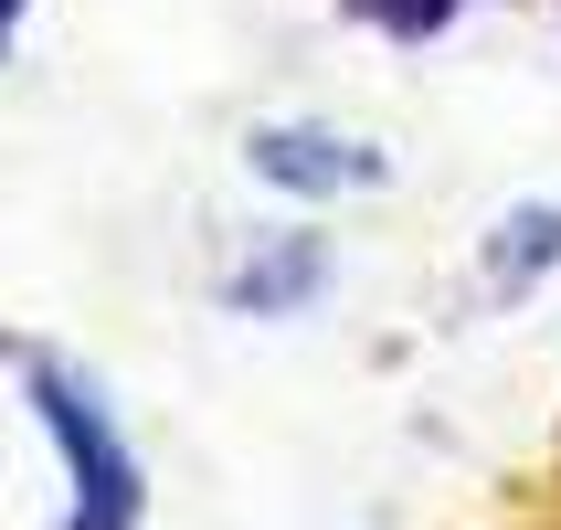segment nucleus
Returning <instances> with one entry per match:
<instances>
[{
  "label": "nucleus",
  "instance_id": "f03ea898",
  "mask_svg": "<svg viewBox=\"0 0 561 530\" xmlns=\"http://www.w3.org/2000/svg\"><path fill=\"white\" fill-rule=\"evenodd\" d=\"M254 170L286 191H350V181H381V159L340 127H254Z\"/></svg>",
  "mask_w": 561,
  "mask_h": 530
},
{
  "label": "nucleus",
  "instance_id": "20e7f679",
  "mask_svg": "<svg viewBox=\"0 0 561 530\" xmlns=\"http://www.w3.org/2000/svg\"><path fill=\"white\" fill-rule=\"evenodd\" d=\"M350 11H371L381 32H435L445 11H456V0H350Z\"/></svg>",
  "mask_w": 561,
  "mask_h": 530
},
{
  "label": "nucleus",
  "instance_id": "7ed1b4c3",
  "mask_svg": "<svg viewBox=\"0 0 561 530\" xmlns=\"http://www.w3.org/2000/svg\"><path fill=\"white\" fill-rule=\"evenodd\" d=\"M488 266H499V286H519V277H540V266H561V202H540V213H508Z\"/></svg>",
  "mask_w": 561,
  "mask_h": 530
},
{
  "label": "nucleus",
  "instance_id": "39448f33",
  "mask_svg": "<svg viewBox=\"0 0 561 530\" xmlns=\"http://www.w3.org/2000/svg\"><path fill=\"white\" fill-rule=\"evenodd\" d=\"M11 22H22V0H0V54H11Z\"/></svg>",
  "mask_w": 561,
  "mask_h": 530
},
{
  "label": "nucleus",
  "instance_id": "f257e3e1",
  "mask_svg": "<svg viewBox=\"0 0 561 530\" xmlns=\"http://www.w3.org/2000/svg\"><path fill=\"white\" fill-rule=\"evenodd\" d=\"M32 393H43V425H54L64 467H75V520L64 530H138V456H127L117 414L95 404L64 361H32Z\"/></svg>",
  "mask_w": 561,
  "mask_h": 530
}]
</instances>
